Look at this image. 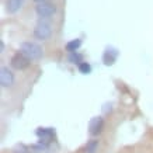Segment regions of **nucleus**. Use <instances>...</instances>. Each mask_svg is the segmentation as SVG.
<instances>
[{"label":"nucleus","instance_id":"9d476101","mask_svg":"<svg viewBox=\"0 0 153 153\" xmlns=\"http://www.w3.org/2000/svg\"><path fill=\"white\" fill-rule=\"evenodd\" d=\"M82 47V39L80 38H74V39H70L68 44L65 45V49L69 53H73V52H77V49Z\"/></svg>","mask_w":153,"mask_h":153},{"label":"nucleus","instance_id":"f03ea898","mask_svg":"<svg viewBox=\"0 0 153 153\" xmlns=\"http://www.w3.org/2000/svg\"><path fill=\"white\" fill-rule=\"evenodd\" d=\"M35 134L38 136V143H41L45 148H48L55 139V129L53 128H38Z\"/></svg>","mask_w":153,"mask_h":153},{"label":"nucleus","instance_id":"423d86ee","mask_svg":"<svg viewBox=\"0 0 153 153\" xmlns=\"http://www.w3.org/2000/svg\"><path fill=\"white\" fill-rule=\"evenodd\" d=\"M14 73L11 72V69H9L7 66H3L0 69V84L1 87H11L14 84Z\"/></svg>","mask_w":153,"mask_h":153},{"label":"nucleus","instance_id":"dca6fc26","mask_svg":"<svg viewBox=\"0 0 153 153\" xmlns=\"http://www.w3.org/2000/svg\"><path fill=\"white\" fill-rule=\"evenodd\" d=\"M111 110H112V104H105L104 108H102V111L104 112H108V111H111Z\"/></svg>","mask_w":153,"mask_h":153},{"label":"nucleus","instance_id":"4468645a","mask_svg":"<svg viewBox=\"0 0 153 153\" xmlns=\"http://www.w3.org/2000/svg\"><path fill=\"white\" fill-rule=\"evenodd\" d=\"M13 153H30V148L23 143H19L13 149Z\"/></svg>","mask_w":153,"mask_h":153},{"label":"nucleus","instance_id":"0eeeda50","mask_svg":"<svg viewBox=\"0 0 153 153\" xmlns=\"http://www.w3.org/2000/svg\"><path fill=\"white\" fill-rule=\"evenodd\" d=\"M102 129H104V118L102 117H94L93 120L90 121V124H88V132L90 135H96L101 134Z\"/></svg>","mask_w":153,"mask_h":153},{"label":"nucleus","instance_id":"9b49d317","mask_svg":"<svg viewBox=\"0 0 153 153\" xmlns=\"http://www.w3.org/2000/svg\"><path fill=\"white\" fill-rule=\"evenodd\" d=\"M98 150V140L90 139L84 146V153H97Z\"/></svg>","mask_w":153,"mask_h":153},{"label":"nucleus","instance_id":"ddd939ff","mask_svg":"<svg viewBox=\"0 0 153 153\" xmlns=\"http://www.w3.org/2000/svg\"><path fill=\"white\" fill-rule=\"evenodd\" d=\"M79 72L83 74H88L91 73V65L87 63V62H83V63H80L79 65Z\"/></svg>","mask_w":153,"mask_h":153},{"label":"nucleus","instance_id":"1a4fd4ad","mask_svg":"<svg viewBox=\"0 0 153 153\" xmlns=\"http://www.w3.org/2000/svg\"><path fill=\"white\" fill-rule=\"evenodd\" d=\"M23 4H24V0H7L6 1V10L10 14H14L23 7Z\"/></svg>","mask_w":153,"mask_h":153},{"label":"nucleus","instance_id":"f8f14e48","mask_svg":"<svg viewBox=\"0 0 153 153\" xmlns=\"http://www.w3.org/2000/svg\"><path fill=\"white\" fill-rule=\"evenodd\" d=\"M69 60H70V63H74V65H77V66H79L80 63H83V62H84V60H83V56L80 55L79 52L69 53Z\"/></svg>","mask_w":153,"mask_h":153},{"label":"nucleus","instance_id":"6e6552de","mask_svg":"<svg viewBox=\"0 0 153 153\" xmlns=\"http://www.w3.org/2000/svg\"><path fill=\"white\" fill-rule=\"evenodd\" d=\"M117 58H118V51L112 47L107 48L105 51H104V53H102V62H104V65H107V66L114 65Z\"/></svg>","mask_w":153,"mask_h":153},{"label":"nucleus","instance_id":"f257e3e1","mask_svg":"<svg viewBox=\"0 0 153 153\" xmlns=\"http://www.w3.org/2000/svg\"><path fill=\"white\" fill-rule=\"evenodd\" d=\"M20 52L24 53L30 60H38V59H41L42 55H44L42 48L39 47L38 44L31 42V41L23 42V44L20 45Z\"/></svg>","mask_w":153,"mask_h":153},{"label":"nucleus","instance_id":"39448f33","mask_svg":"<svg viewBox=\"0 0 153 153\" xmlns=\"http://www.w3.org/2000/svg\"><path fill=\"white\" fill-rule=\"evenodd\" d=\"M31 62H33V60H30L24 53L17 52V53L11 58V60H10V66L16 70H24L31 65Z\"/></svg>","mask_w":153,"mask_h":153},{"label":"nucleus","instance_id":"a211bd4d","mask_svg":"<svg viewBox=\"0 0 153 153\" xmlns=\"http://www.w3.org/2000/svg\"><path fill=\"white\" fill-rule=\"evenodd\" d=\"M37 4H39V3H47V1H49V0H34Z\"/></svg>","mask_w":153,"mask_h":153},{"label":"nucleus","instance_id":"2eb2a0df","mask_svg":"<svg viewBox=\"0 0 153 153\" xmlns=\"http://www.w3.org/2000/svg\"><path fill=\"white\" fill-rule=\"evenodd\" d=\"M45 146H42L41 143H35L33 145L31 148H30V153H44V150H45Z\"/></svg>","mask_w":153,"mask_h":153},{"label":"nucleus","instance_id":"20e7f679","mask_svg":"<svg viewBox=\"0 0 153 153\" xmlns=\"http://www.w3.org/2000/svg\"><path fill=\"white\" fill-rule=\"evenodd\" d=\"M35 13L41 19H49V17H52L56 13V6L53 3H51V1L39 3V4L35 6Z\"/></svg>","mask_w":153,"mask_h":153},{"label":"nucleus","instance_id":"f3484780","mask_svg":"<svg viewBox=\"0 0 153 153\" xmlns=\"http://www.w3.org/2000/svg\"><path fill=\"white\" fill-rule=\"evenodd\" d=\"M4 42L3 41H0V52H1V53H3V52H4Z\"/></svg>","mask_w":153,"mask_h":153},{"label":"nucleus","instance_id":"7ed1b4c3","mask_svg":"<svg viewBox=\"0 0 153 153\" xmlns=\"http://www.w3.org/2000/svg\"><path fill=\"white\" fill-rule=\"evenodd\" d=\"M52 35V25L47 21H39L34 28V37L39 41H47Z\"/></svg>","mask_w":153,"mask_h":153}]
</instances>
